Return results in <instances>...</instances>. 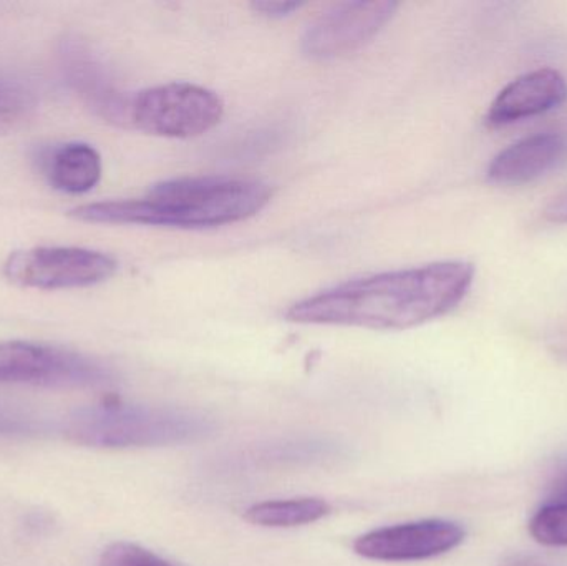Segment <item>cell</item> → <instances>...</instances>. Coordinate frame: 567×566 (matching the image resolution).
<instances>
[{"label": "cell", "mask_w": 567, "mask_h": 566, "mask_svg": "<svg viewBox=\"0 0 567 566\" xmlns=\"http://www.w3.org/2000/svg\"><path fill=\"white\" fill-rule=\"evenodd\" d=\"M473 278L475 268L465 261L365 276L296 302L287 319L300 325L402 331L455 309L468 295Z\"/></svg>", "instance_id": "cell-1"}, {"label": "cell", "mask_w": 567, "mask_h": 566, "mask_svg": "<svg viewBox=\"0 0 567 566\" xmlns=\"http://www.w3.org/2000/svg\"><path fill=\"white\" fill-rule=\"evenodd\" d=\"M271 196V188L258 179L199 176L159 183L145 198L79 206L70 215L100 225L212 228L258 215Z\"/></svg>", "instance_id": "cell-2"}, {"label": "cell", "mask_w": 567, "mask_h": 566, "mask_svg": "<svg viewBox=\"0 0 567 566\" xmlns=\"http://www.w3.org/2000/svg\"><path fill=\"white\" fill-rule=\"evenodd\" d=\"M213 429L212 419L202 412L103 402L73 412L65 434L85 447L136 449L198 441Z\"/></svg>", "instance_id": "cell-3"}, {"label": "cell", "mask_w": 567, "mask_h": 566, "mask_svg": "<svg viewBox=\"0 0 567 566\" xmlns=\"http://www.w3.org/2000/svg\"><path fill=\"white\" fill-rule=\"evenodd\" d=\"M225 115L218 93L193 83H166L143 90L126 103L125 122L168 138H193L215 128Z\"/></svg>", "instance_id": "cell-4"}, {"label": "cell", "mask_w": 567, "mask_h": 566, "mask_svg": "<svg viewBox=\"0 0 567 566\" xmlns=\"http://www.w3.org/2000/svg\"><path fill=\"white\" fill-rule=\"evenodd\" d=\"M113 372L82 352L29 341H0V382L52 389L102 388Z\"/></svg>", "instance_id": "cell-5"}, {"label": "cell", "mask_w": 567, "mask_h": 566, "mask_svg": "<svg viewBox=\"0 0 567 566\" xmlns=\"http://www.w3.org/2000/svg\"><path fill=\"white\" fill-rule=\"evenodd\" d=\"M116 261L105 253L85 248H30L12 253L3 265L10 281L23 288H89L115 275Z\"/></svg>", "instance_id": "cell-6"}, {"label": "cell", "mask_w": 567, "mask_h": 566, "mask_svg": "<svg viewBox=\"0 0 567 566\" xmlns=\"http://www.w3.org/2000/svg\"><path fill=\"white\" fill-rule=\"evenodd\" d=\"M396 9L399 3L390 0L339 3L307 27L300 49L313 60L355 52L392 20Z\"/></svg>", "instance_id": "cell-7"}, {"label": "cell", "mask_w": 567, "mask_h": 566, "mask_svg": "<svg viewBox=\"0 0 567 566\" xmlns=\"http://www.w3.org/2000/svg\"><path fill=\"white\" fill-rule=\"evenodd\" d=\"M465 541V531L455 522L430 518L377 528L357 538L353 550L379 562L429 560L449 554Z\"/></svg>", "instance_id": "cell-8"}, {"label": "cell", "mask_w": 567, "mask_h": 566, "mask_svg": "<svg viewBox=\"0 0 567 566\" xmlns=\"http://www.w3.org/2000/svg\"><path fill=\"white\" fill-rule=\"evenodd\" d=\"M566 99L567 83L558 70H533L513 80L498 93L486 113V125L505 126L542 115L561 105Z\"/></svg>", "instance_id": "cell-9"}, {"label": "cell", "mask_w": 567, "mask_h": 566, "mask_svg": "<svg viewBox=\"0 0 567 566\" xmlns=\"http://www.w3.org/2000/svg\"><path fill=\"white\" fill-rule=\"evenodd\" d=\"M566 159V135L536 133L499 152L489 165L488 178L496 185H525L559 168Z\"/></svg>", "instance_id": "cell-10"}, {"label": "cell", "mask_w": 567, "mask_h": 566, "mask_svg": "<svg viewBox=\"0 0 567 566\" xmlns=\"http://www.w3.org/2000/svg\"><path fill=\"white\" fill-rule=\"evenodd\" d=\"M50 185L59 192L82 195L99 185L102 178L100 153L86 143H66L53 150L47 162Z\"/></svg>", "instance_id": "cell-11"}, {"label": "cell", "mask_w": 567, "mask_h": 566, "mask_svg": "<svg viewBox=\"0 0 567 566\" xmlns=\"http://www.w3.org/2000/svg\"><path fill=\"white\" fill-rule=\"evenodd\" d=\"M330 511L332 508L322 498H290L255 504L245 512V518L249 524L261 527L289 528L322 521Z\"/></svg>", "instance_id": "cell-12"}, {"label": "cell", "mask_w": 567, "mask_h": 566, "mask_svg": "<svg viewBox=\"0 0 567 566\" xmlns=\"http://www.w3.org/2000/svg\"><path fill=\"white\" fill-rule=\"evenodd\" d=\"M529 532L546 547H567V502L548 501L529 522Z\"/></svg>", "instance_id": "cell-13"}, {"label": "cell", "mask_w": 567, "mask_h": 566, "mask_svg": "<svg viewBox=\"0 0 567 566\" xmlns=\"http://www.w3.org/2000/svg\"><path fill=\"white\" fill-rule=\"evenodd\" d=\"M100 566H173L165 558L140 545L118 542L110 545L100 558Z\"/></svg>", "instance_id": "cell-14"}, {"label": "cell", "mask_w": 567, "mask_h": 566, "mask_svg": "<svg viewBox=\"0 0 567 566\" xmlns=\"http://www.w3.org/2000/svg\"><path fill=\"white\" fill-rule=\"evenodd\" d=\"M29 110L23 90L12 83L0 82V133L16 128Z\"/></svg>", "instance_id": "cell-15"}, {"label": "cell", "mask_w": 567, "mask_h": 566, "mask_svg": "<svg viewBox=\"0 0 567 566\" xmlns=\"http://www.w3.org/2000/svg\"><path fill=\"white\" fill-rule=\"evenodd\" d=\"M302 7L300 2H281V0H261L252 3V9L261 16L272 17V19H282L290 16Z\"/></svg>", "instance_id": "cell-16"}, {"label": "cell", "mask_w": 567, "mask_h": 566, "mask_svg": "<svg viewBox=\"0 0 567 566\" xmlns=\"http://www.w3.org/2000/svg\"><path fill=\"white\" fill-rule=\"evenodd\" d=\"M502 566H567V562L543 555L515 554L503 558Z\"/></svg>", "instance_id": "cell-17"}, {"label": "cell", "mask_w": 567, "mask_h": 566, "mask_svg": "<svg viewBox=\"0 0 567 566\" xmlns=\"http://www.w3.org/2000/svg\"><path fill=\"white\" fill-rule=\"evenodd\" d=\"M546 218L553 223H567V192L548 206Z\"/></svg>", "instance_id": "cell-18"}, {"label": "cell", "mask_w": 567, "mask_h": 566, "mask_svg": "<svg viewBox=\"0 0 567 566\" xmlns=\"http://www.w3.org/2000/svg\"><path fill=\"white\" fill-rule=\"evenodd\" d=\"M549 501H565L567 502V471L556 477L551 485V497Z\"/></svg>", "instance_id": "cell-19"}]
</instances>
